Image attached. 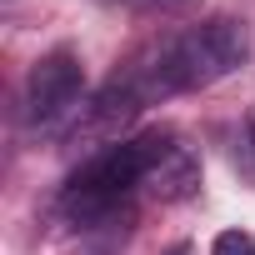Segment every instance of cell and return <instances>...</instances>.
Listing matches in <instances>:
<instances>
[{
	"label": "cell",
	"instance_id": "cell-5",
	"mask_svg": "<svg viewBox=\"0 0 255 255\" xmlns=\"http://www.w3.org/2000/svg\"><path fill=\"white\" fill-rule=\"evenodd\" d=\"M135 10H145V15H185V10H195L200 0H130Z\"/></svg>",
	"mask_w": 255,
	"mask_h": 255
},
{
	"label": "cell",
	"instance_id": "cell-2",
	"mask_svg": "<svg viewBox=\"0 0 255 255\" xmlns=\"http://www.w3.org/2000/svg\"><path fill=\"white\" fill-rule=\"evenodd\" d=\"M85 95V70L70 50H50L30 65V80H25V115L40 125V130H70L75 115H80V100Z\"/></svg>",
	"mask_w": 255,
	"mask_h": 255
},
{
	"label": "cell",
	"instance_id": "cell-1",
	"mask_svg": "<svg viewBox=\"0 0 255 255\" xmlns=\"http://www.w3.org/2000/svg\"><path fill=\"white\" fill-rule=\"evenodd\" d=\"M175 135L170 130H145L135 140H105L95 155L80 160V170L65 180V195H60V210L75 220V225H100L110 220L125 195L135 185H145L150 165L160 160V150L170 145Z\"/></svg>",
	"mask_w": 255,
	"mask_h": 255
},
{
	"label": "cell",
	"instance_id": "cell-7",
	"mask_svg": "<svg viewBox=\"0 0 255 255\" xmlns=\"http://www.w3.org/2000/svg\"><path fill=\"white\" fill-rule=\"evenodd\" d=\"M170 255H190V250H170Z\"/></svg>",
	"mask_w": 255,
	"mask_h": 255
},
{
	"label": "cell",
	"instance_id": "cell-4",
	"mask_svg": "<svg viewBox=\"0 0 255 255\" xmlns=\"http://www.w3.org/2000/svg\"><path fill=\"white\" fill-rule=\"evenodd\" d=\"M210 255H255V235L250 230H220L210 240Z\"/></svg>",
	"mask_w": 255,
	"mask_h": 255
},
{
	"label": "cell",
	"instance_id": "cell-3",
	"mask_svg": "<svg viewBox=\"0 0 255 255\" xmlns=\"http://www.w3.org/2000/svg\"><path fill=\"white\" fill-rule=\"evenodd\" d=\"M145 190H150L155 200H165V205L190 200V195L200 190V160H195V150H190V145H180V140H170V145L160 150V160L150 165Z\"/></svg>",
	"mask_w": 255,
	"mask_h": 255
},
{
	"label": "cell",
	"instance_id": "cell-8",
	"mask_svg": "<svg viewBox=\"0 0 255 255\" xmlns=\"http://www.w3.org/2000/svg\"><path fill=\"white\" fill-rule=\"evenodd\" d=\"M125 5H130V0H125Z\"/></svg>",
	"mask_w": 255,
	"mask_h": 255
},
{
	"label": "cell",
	"instance_id": "cell-6",
	"mask_svg": "<svg viewBox=\"0 0 255 255\" xmlns=\"http://www.w3.org/2000/svg\"><path fill=\"white\" fill-rule=\"evenodd\" d=\"M250 155H255V110H250Z\"/></svg>",
	"mask_w": 255,
	"mask_h": 255
}]
</instances>
